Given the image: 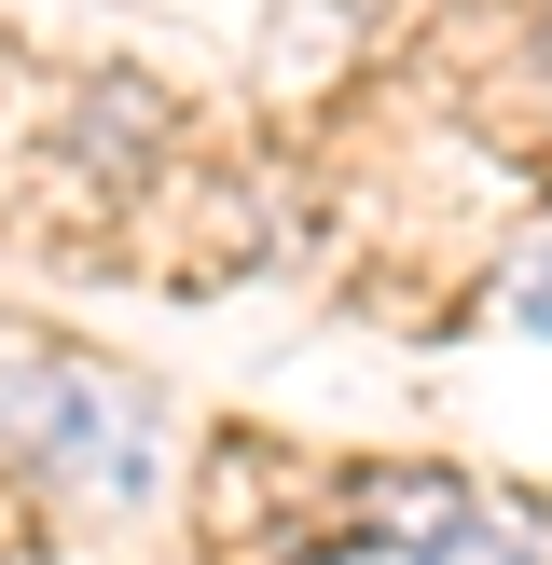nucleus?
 <instances>
[{
	"label": "nucleus",
	"instance_id": "obj_1",
	"mask_svg": "<svg viewBox=\"0 0 552 565\" xmlns=\"http://www.w3.org/2000/svg\"><path fill=\"white\" fill-rule=\"evenodd\" d=\"M304 565H539V539H524L511 511H484V497H456V483H414L401 497V539L359 524V539H331Z\"/></svg>",
	"mask_w": 552,
	"mask_h": 565
}]
</instances>
